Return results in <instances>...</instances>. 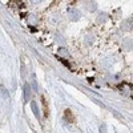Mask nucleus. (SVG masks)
<instances>
[{
  "label": "nucleus",
  "instance_id": "1",
  "mask_svg": "<svg viewBox=\"0 0 133 133\" xmlns=\"http://www.w3.org/2000/svg\"><path fill=\"white\" fill-rule=\"evenodd\" d=\"M29 96H31L29 85H28V84H25V85H24V101H28V100H29Z\"/></svg>",
  "mask_w": 133,
  "mask_h": 133
},
{
  "label": "nucleus",
  "instance_id": "2",
  "mask_svg": "<svg viewBox=\"0 0 133 133\" xmlns=\"http://www.w3.org/2000/svg\"><path fill=\"white\" fill-rule=\"evenodd\" d=\"M31 108H32V110H33V113L36 115V117L39 118V117H40V113H39V109H37V105H36L35 101H32V103H31Z\"/></svg>",
  "mask_w": 133,
  "mask_h": 133
}]
</instances>
